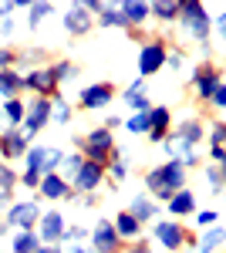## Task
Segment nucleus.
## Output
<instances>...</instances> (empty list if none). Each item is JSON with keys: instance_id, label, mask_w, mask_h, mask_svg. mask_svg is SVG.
<instances>
[{"instance_id": "obj_1", "label": "nucleus", "mask_w": 226, "mask_h": 253, "mask_svg": "<svg viewBox=\"0 0 226 253\" xmlns=\"http://www.w3.org/2000/svg\"><path fill=\"white\" fill-rule=\"evenodd\" d=\"M142 182H145V196H152V199L162 206V203H169L179 189L189 186V172L179 166V162L166 159L162 166H152L149 172L142 175Z\"/></svg>"}, {"instance_id": "obj_2", "label": "nucleus", "mask_w": 226, "mask_h": 253, "mask_svg": "<svg viewBox=\"0 0 226 253\" xmlns=\"http://www.w3.org/2000/svg\"><path fill=\"white\" fill-rule=\"evenodd\" d=\"M179 31L182 38L206 47L209 44V34H213V17H209L206 3L203 0H182V14H179Z\"/></svg>"}, {"instance_id": "obj_3", "label": "nucleus", "mask_w": 226, "mask_h": 253, "mask_svg": "<svg viewBox=\"0 0 226 253\" xmlns=\"http://www.w3.org/2000/svg\"><path fill=\"white\" fill-rule=\"evenodd\" d=\"M152 236H155V243L162 247V250L169 253H179V250H196V243H199V233H192V230H186V223H179V219H155L152 223Z\"/></svg>"}, {"instance_id": "obj_4", "label": "nucleus", "mask_w": 226, "mask_h": 253, "mask_svg": "<svg viewBox=\"0 0 226 253\" xmlns=\"http://www.w3.org/2000/svg\"><path fill=\"white\" fill-rule=\"evenodd\" d=\"M75 142H78V152L88 159V162H98V166L108 169L112 152H115V132H108L105 125H98V128L88 132V135H78Z\"/></svg>"}, {"instance_id": "obj_5", "label": "nucleus", "mask_w": 226, "mask_h": 253, "mask_svg": "<svg viewBox=\"0 0 226 253\" xmlns=\"http://www.w3.org/2000/svg\"><path fill=\"white\" fill-rule=\"evenodd\" d=\"M166 61H169V41L162 38V34L145 38L142 47H138V78L149 81L152 75H159L166 68Z\"/></svg>"}, {"instance_id": "obj_6", "label": "nucleus", "mask_w": 226, "mask_h": 253, "mask_svg": "<svg viewBox=\"0 0 226 253\" xmlns=\"http://www.w3.org/2000/svg\"><path fill=\"white\" fill-rule=\"evenodd\" d=\"M189 84H192L196 101L209 105L213 95H216V88L223 84V68H220V64H213V61H203V64H196V71L189 75Z\"/></svg>"}, {"instance_id": "obj_7", "label": "nucleus", "mask_w": 226, "mask_h": 253, "mask_svg": "<svg viewBox=\"0 0 226 253\" xmlns=\"http://www.w3.org/2000/svg\"><path fill=\"white\" fill-rule=\"evenodd\" d=\"M41 203L38 199H14L10 206H7V213H3V223L10 226V230H38L41 223Z\"/></svg>"}, {"instance_id": "obj_8", "label": "nucleus", "mask_w": 226, "mask_h": 253, "mask_svg": "<svg viewBox=\"0 0 226 253\" xmlns=\"http://www.w3.org/2000/svg\"><path fill=\"white\" fill-rule=\"evenodd\" d=\"M24 91H31L34 98H51L54 101L61 95V84L51 75V64H34L27 75H24Z\"/></svg>"}, {"instance_id": "obj_9", "label": "nucleus", "mask_w": 226, "mask_h": 253, "mask_svg": "<svg viewBox=\"0 0 226 253\" xmlns=\"http://www.w3.org/2000/svg\"><path fill=\"white\" fill-rule=\"evenodd\" d=\"M51 98H31L27 101V115H24V125H20V132L24 138L34 145V135H38L41 128H47V122H51Z\"/></svg>"}, {"instance_id": "obj_10", "label": "nucleus", "mask_w": 226, "mask_h": 253, "mask_svg": "<svg viewBox=\"0 0 226 253\" xmlns=\"http://www.w3.org/2000/svg\"><path fill=\"white\" fill-rule=\"evenodd\" d=\"M115 101V84L112 81H94V84H85L78 91V108L81 112H101Z\"/></svg>"}, {"instance_id": "obj_11", "label": "nucleus", "mask_w": 226, "mask_h": 253, "mask_svg": "<svg viewBox=\"0 0 226 253\" xmlns=\"http://www.w3.org/2000/svg\"><path fill=\"white\" fill-rule=\"evenodd\" d=\"M88 247H91L94 253H122V250H125V240L115 233V223H112V219H98V223L91 226Z\"/></svg>"}, {"instance_id": "obj_12", "label": "nucleus", "mask_w": 226, "mask_h": 253, "mask_svg": "<svg viewBox=\"0 0 226 253\" xmlns=\"http://www.w3.org/2000/svg\"><path fill=\"white\" fill-rule=\"evenodd\" d=\"M105 179H108V169H105V166H98V162H88V159H85V166H81L78 175L71 179V189H75V196L98 193V189L105 186Z\"/></svg>"}, {"instance_id": "obj_13", "label": "nucleus", "mask_w": 226, "mask_h": 253, "mask_svg": "<svg viewBox=\"0 0 226 253\" xmlns=\"http://www.w3.org/2000/svg\"><path fill=\"white\" fill-rule=\"evenodd\" d=\"M64 230H68V219H64V213H61V210H44L34 233L41 236V243H57V247H61V236H64Z\"/></svg>"}, {"instance_id": "obj_14", "label": "nucleus", "mask_w": 226, "mask_h": 253, "mask_svg": "<svg viewBox=\"0 0 226 253\" xmlns=\"http://www.w3.org/2000/svg\"><path fill=\"white\" fill-rule=\"evenodd\" d=\"M27 149H31V142L24 138L20 128H3V132H0V159H3V162L14 166L17 159L27 156Z\"/></svg>"}, {"instance_id": "obj_15", "label": "nucleus", "mask_w": 226, "mask_h": 253, "mask_svg": "<svg viewBox=\"0 0 226 253\" xmlns=\"http://www.w3.org/2000/svg\"><path fill=\"white\" fill-rule=\"evenodd\" d=\"M61 24H64V34H68V38H85V34H91L94 17L85 10V3H71Z\"/></svg>"}, {"instance_id": "obj_16", "label": "nucleus", "mask_w": 226, "mask_h": 253, "mask_svg": "<svg viewBox=\"0 0 226 253\" xmlns=\"http://www.w3.org/2000/svg\"><path fill=\"white\" fill-rule=\"evenodd\" d=\"M169 138L182 142V145H189V149H199V142L206 138V122L192 115V118H186V122H179V125H172Z\"/></svg>"}, {"instance_id": "obj_17", "label": "nucleus", "mask_w": 226, "mask_h": 253, "mask_svg": "<svg viewBox=\"0 0 226 253\" xmlns=\"http://www.w3.org/2000/svg\"><path fill=\"white\" fill-rule=\"evenodd\" d=\"M38 199H47V203H61V199H75V189H71V182L64 179L61 172L54 175H44L38 186Z\"/></svg>"}, {"instance_id": "obj_18", "label": "nucleus", "mask_w": 226, "mask_h": 253, "mask_svg": "<svg viewBox=\"0 0 226 253\" xmlns=\"http://www.w3.org/2000/svg\"><path fill=\"white\" fill-rule=\"evenodd\" d=\"M149 118H152V128H149V142L152 145H162L166 138H169V132H172V108L169 105H152V112H149Z\"/></svg>"}, {"instance_id": "obj_19", "label": "nucleus", "mask_w": 226, "mask_h": 253, "mask_svg": "<svg viewBox=\"0 0 226 253\" xmlns=\"http://www.w3.org/2000/svg\"><path fill=\"white\" fill-rule=\"evenodd\" d=\"M166 213H169V219H179V223H182L186 216H196V213H199V206H196V193H192L189 186H186V189H179V193L166 203Z\"/></svg>"}, {"instance_id": "obj_20", "label": "nucleus", "mask_w": 226, "mask_h": 253, "mask_svg": "<svg viewBox=\"0 0 226 253\" xmlns=\"http://www.w3.org/2000/svg\"><path fill=\"white\" fill-rule=\"evenodd\" d=\"M122 105H129L132 115H138V112H152V101H149V95H145V78H135L132 84L122 88Z\"/></svg>"}, {"instance_id": "obj_21", "label": "nucleus", "mask_w": 226, "mask_h": 253, "mask_svg": "<svg viewBox=\"0 0 226 253\" xmlns=\"http://www.w3.org/2000/svg\"><path fill=\"white\" fill-rule=\"evenodd\" d=\"M206 138H209V162L213 166H223L226 162V122H213L206 128Z\"/></svg>"}, {"instance_id": "obj_22", "label": "nucleus", "mask_w": 226, "mask_h": 253, "mask_svg": "<svg viewBox=\"0 0 226 253\" xmlns=\"http://www.w3.org/2000/svg\"><path fill=\"white\" fill-rule=\"evenodd\" d=\"M129 213L145 226V223H155L159 219V213H162V206L152 199V196H145V193H138V196H132V203H129Z\"/></svg>"}, {"instance_id": "obj_23", "label": "nucleus", "mask_w": 226, "mask_h": 253, "mask_svg": "<svg viewBox=\"0 0 226 253\" xmlns=\"http://www.w3.org/2000/svg\"><path fill=\"white\" fill-rule=\"evenodd\" d=\"M118 7H122V14H125V20H129L132 31H138L142 24L152 20V3H145V0H122Z\"/></svg>"}, {"instance_id": "obj_24", "label": "nucleus", "mask_w": 226, "mask_h": 253, "mask_svg": "<svg viewBox=\"0 0 226 253\" xmlns=\"http://www.w3.org/2000/svg\"><path fill=\"white\" fill-rule=\"evenodd\" d=\"M112 223H115V233L122 236L125 243H138V236L145 233V226H142V223H138V219H135L129 210H122V213L115 216Z\"/></svg>"}, {"instance_id": "obj_25", "label": "nucleus", "mask_w": 226, "mask_h": 253, "mask_svg": "<svg viewBox=\"0 0 226 253\" xmlns=\"http://www.w3.org/2000/svg\"><path fill=\"white\" fill-rule=\"evenodd\" d=\"M24 95V75L20 68H7L0 71V101H10V98Z\"/></svg>"}, {"instance_id": "obj_26", "label": "nucleus", "mask_w": 226, "mask_h": 253, "mask_svg": "<svg viewBox=\"0 0 226 253\" xmlns=\"http://www.w3.org/2000/svg\"><path fill=\"white\" fill-rule=\"evenodd\" d=\"M223 243H226V226H223V223H216V226H209V230L199 233V243H196V250H192V253H216Z\"/></svg>"}, {"instance_id": "obj_27", "label": "nucleus", "mask_w": 226, "mask_h": 253, "mask_svg": "<svg viewBox=\"0 0 226 253\" xmlns=\"http://www.w3.org/2000/svg\"><path fill=\"white\" fill-rule=\"evenodd\" d=\"M179 14H182V0H155L152 3V20H159V24H179Z\"/></svg>"}, {"instance_id": "obj_28", "label": "nucleus", "mask_w": 226, "mask_h": 253, "mask_svg": "<svg viewBox=\"0 0 226 253\" xmlns=\"http://www.w3.org/2000/svg\"><path fill=\"white\" fill-rule=\"evenodd\" d=\"M94 27H118V31H132L118 3H105V10H101V14L94 17Z\"/></svg>"}, {"instance_id": "obj_29", "label": "nucleus", "mask_w": 226, "mask_h": 253, "mask_svg": "<svg viewBox=\"0 0 226 253\" xmlns=\"http://www.w3.org/2000/svg\"><path fill=\"white\" fill-rule=\"evenodd\" d=\"M0 112L7 118V128H20V125H24V115H27V101H24V98L0 101Z\"/></svg>"}, {"instance_id": "obj_30", "label": "nucleus", "mask_w": 226, "mask_h": 253, "mask_svg": "<svg viewBox=\"0 0 226 253\" xmlns=\"http://www.w3.org/2000/svg\"><path fill=\"white\" fill-rule=\"evenodd\" d=\"M41 247V236L34 230H20L17 236H10V253H34Z\"/></svg>"}, {"instance_id": "obj_31", "label": "nucleus", "mask_w": 226, "mask_h": 253, "mask_svg": "<svg viewBox=\"0 0 226 253\" xmlns=\"http://www.w3.org/2000/svg\"><path fill=\"white\" fill-rule=\"evenodd\" d=\"M54 14V3H47V0H38V3H27V27L31 31H38L44 17H51Z\"/></svg>"}, {"instance_id": "obj_32", "label": "nucleus", "mask_w": 226, "mask_h": 253, "mask_svg": "<svg viewBox=\"0 0 226 253\" xmlns=\"http://www.w3.org/2000/svg\"><path fill=\"white\" fill-rule=\"evenodd\" d=\"M51 75H54L57 84H64V81H71L78 75V64L71 58H54L51 61Z\"/></svg>"}, {"instance_id": "obj_33", "label": "nucleus", "mask_w": 226, "mask_h": 253, "mask_svg": "<svg viewBox=\"0 0 226 253\" xmlns=\"http://www.w3.org/2000/svg\"><path fill=\"white\" fill-rule=\"evenodd\" d=\"M122 128H125L129 135H149V128H152V118H149V112L129 115L125 122H122Z\"/></svg>"}, {"instance_id": "obj_34", "label": "nucleus", "mask_w": 226, "mask_h": 253, "mask_svg": "<svg viewBox=\"0 0 226 253\" xmlns=\"http://www.w3.org/2000/svg\"><path fill=\"white\" fill-rule=\"evenodd\" d=\"M61 162H64V152H61L57 145H44V166H41V175L61 172Z\"/></svg>"}, {"instance_id": "obj_35", "label": "nucleus", "mask_w": 226, "mask_h": 253, "mask_svg": "<svg viewBox=\"0 0 226 253\" xmlns=\"http://www.w3.org/2000/svg\"><path fill=\"white\" fill-rule=\"evenodd\" d=\"M125 175H129V162H125V152H122V149L115 145V152H112V162H108V179H112L115 186H118V182H122Z\"/></svg>"}, {"instance_id": "obj_36", "label": "nucleus", "mask_w": 226, "mask_h": 253, "mask_svg": "<svg viewBox=\"0 0 226 253\" xmlns=\"http://www.w3.org/2000/svg\"><path fill=\"white\" fill-rule=\"evenodd\" d=\"M17 186H20V172L10 166V162L0 159V193H14Z\"/></svg>"}, {"instance_id": "obj_37", "label": "nucleus", "mask_w": 226, "mask_h": 253, "mask_svg": "<svg viewBox=\"0 0 226 253\" xmlns=\"http://www.w3.org/2000/svg\"><path fill=\"white\" fill-rule=\"evenodd\" d=\"M81 166H85V156H81V152H64V162H61V175H64V179L71 182V179L78 175V169H81Z\"/></svg>"}, {"instance_id": "obj_38", "label": "nucleus", "mask_w": 226, "mask_h": 253, "mask_svg": "<svg viewBox=\"0 0 226 253\" xmlns=\"http://www.w3.org/2000/svg\"><path fill=\"white\" fill-rule=\"evenodd\" d=\"M71 115H75V112H71V105L57 95L54 105H51V122H54V125H68V122H71Z\"/></svg>"}, {"instance_id": "obj_39", "label": "nucleus", "mask_w": 226, "mask_h": 253, "mask_svg": "<svg viewBox=\"0 0 226 253\" xmlns=\"http://www.w3.org/2000/svg\"><path fill=\"white\" fill-rule=\"evenodd\" d=\"M88 236H91L88 226H71V223H68V230H64V236H61V243H64V247H75V243H88Z\"/></svg>"}, {"instance_id": "obj_40", "label": "nucleus", "mask_w": 226, "mask_h": 253, "mask_svg": "<svg viewBox=\"0 0 226 253\" xmlns=\"http://www.w3.org/2000/svg\"><path fill=\"white\" fill-rule=\"evenodd\" d=\"M41 166H44V145H31V149H27V156H24V169L41 172Z\"/></svg>"}, {"instance_id": "obj_41", "label": "nucleus", "mask_w": 226, "mask_h": 253, "mask_svg": "<svg viewBox=\"0 0 226 253\" xmlns=\"http://www.w3.org/2000/svg\"><path fill=\"white\" fill-rule=\"evenodd\" d=\"M192 223H196V226H203V230H209V226H216V223H220V210H199V213L192 216Z\"/></svg>"}, {"instance_id": "obj_42", "label": "nucleus", "mask_w": 226, "mask_h": 253, "mask_svg": "<svg viewBox=\"0 0 226 253\" xmlns=\"http://www.w3.org/2000/svg\"><path fill=\"white\" fill-rule=\"evenodd\" d=\"M206 182H209V189H213V193H223V189H226L223 175H220V169H216L213 162H209V166H206Z\"/></svg>"}, {"instance_id": "obj_43", "label": "nucleus", "mask_w": 226, "mask_h": 253, "mask_svg": "<svg viewBox=\"0 0 226 253\" xmlns=\"http://www.w3.org/2000/svg\"><path fill=\"white\" fill-rule=\"evenodd\" d=\"M41 179H44L41 172H31V169H24V172H20V186H24V189H34V193H38Z\"/></svg>"}, {"instance_id": "obj_44", "label": "nucleus", "mask_w": 226, "mask_h": 253, "mask_svg": "<svg viewBox=\"0 0 226 253\" xmlns=\"http://www.w3.org/2000/svg\"><path fill=\"white\" fill-rule=\"evenodd\" d=\"M7 68H17V51L14 47H0V71Z\"/></svg>"}, {"instance_id": "obj_45", "label": "nucleus", "mask_w": 226, "mask_h": 253, "mask_svg": "<svg viewBox=\"0 0 226 253\" xmlns=\"http://www.w3.org/2000/svg\"><path fill=\"white\" fill-rule=\"evenodd\" d=\"M182 61H186V54H182L179 47H169V61H166V68H172V71H179V68H182Z\"/></svg>"}, {"instance_id": "obj_46", "label": "nucleus", "mask_w": 226, "mask_h": 253, "mask_svg": "<svg viewBox=\"0 0 226 253\" xmlns=\"http://www.w3.org/2000/svg\"><path fill=\"white\" fill-rule=\"evenodd\" d=\"M213 27H216V38L226 44V10L223 14H216V20H213Z\"/></svg>"}, {"instance_id": "obj_47", "label": "nucleus", "mask_w": 226, "mask_h": 253, "mask_svg": "<svg viewBox=\"0 0 226 253\" xmlns=\"http://www.w3.org/2000/svg\"><path fill=\"white\" fill-rule=\"evenodd\" d=\"M209 105H216V108H223V112H226V81L216 88V95H213V101H209Z\"/></svg>"}, {"instance_id": "obj_48", "label": "nucleus", "mask_w": 226, "mask_h": 253, "mask_svg": "<svg viewBox=\"0 0 226 253\" xmlns=\"http://www.w3.org/2000/svg\"><path fill=\"white\" fill-rule=\"evenodd\" d=\"M122 253H152V250H149L145 240H138V243H125V250H122Z\"/></svg>"}, {"instance_id": "obj_49", "label": "nucleus", "mask_w": 226, "mask_h": 253, "mask_svg": "<svg viewBox=\"0 0 226 253\" xmlns=\"http://www.w3.org/2000/svg\"><path fill=\"white\" fill-rule=\"evenodd\" d=\"M34 253H64V247H57V243H41Z\"/></svg>"}, {"instance_id": "obj_50", "label": "nucleus", "mask_w": 226, "mask_h": 253, "mask_svg": "<svg viewBox=\"0 0 226 253\" xmlns=\"http://www.w3.org/2000/svg\"><path fill=\"white\" fill-rule=\"evenodd\" d=\"M122 122H125V118H118V115H108V118H105V128H108V132H115V128H122Z\"/></svg>"}, {"instance_id": "obj_51", "label": "nucleus", "mask_w": 226, "mask_h": 253, "mask_svg": "<svg viewBox=\"0 0 226 253\" xmlns=\"http://www.w3.org/2000/svg\"><path fill=\"white\" fill-rule=\"evenodd\" d=\"M75 199H78V203H81V206H88V210H91L94 203H98V196H94V193H85V196H75Z\"/></svg>"}, {"instance_id": "obj_52", "label": "nucleus", "mask_w": 226, "mask_h": 253, "mask_svg": "<svg viewBox=\"0 0 226 253\" xmlns=\"http://www.w3.org/2000/svg\"><path fill=\"white\" fill-rule=\"evenodd\" d=\"M10 31H14V20H10V17H0V38H7Z\"/></svg>"}, {"instance_id": "obj_53", "label": "nucleus", "mask_w": 226, "mask_h": 253, "mask_svg": "<svg viewBox=\"0 0 226 253\" xmlns=\"http://www.w3.org/2000/svg\"><path fill=\"white\" fill-rule=\"evenodd\" d=\"M64 253H94L88 243H75V247H64Z\"/></svg>"}, {"instance_id": "obj_54", "label": "nucleus", "mask_w": 226, "mask_h": 253, "mask_svg": "<svg viewBox=\"0 0 226 253\" xmlns=\"http://www.w3.org/2000/svg\"><path fill=\"white\" fill-rule=\"evenodd\" d=\"M7 230H10V226H7V223H3V216H0V236H7Z\"/></svg>"}, {"instance_id": "obj_55", "label": "nucleus", "mask_w": 226, "mask_h": 253, "mask_svg": "<svg viewBox=\"0 0 226 253\" xmlns=\"http://www.w3.org/2000/svg\"><path fill=\"white\" fill-rule=\"evenodd\" d=\"M216 169H220V175H223V182H226V162H223V166H216Z\"/></svg>"}, {"instance_id": "obj_56", "label": "nucleus", "mask_w": 226, "mask_h": 253, "mask_svg": "<svg viewBox=\"0 0 226 253\" xmlns=\"http://www.w3.org/2000/svg\"><path fill=\"white\" fill-rule=\"evenodd\" d=\"M0 253H3V250H0Z\"/></svg>"}]
</instances>
